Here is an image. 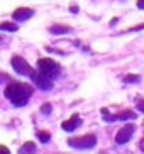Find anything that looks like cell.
<instances>
[{"mask_svg":"<svg viewBox=\"0 0 144 154\" xmlns=\"http://www.w3.org/2000/svg\"><path fill=\"white\" fill-rule=\"evenodd\" d=\"M32 86L29 83H22V82H14L5 88V97L12 102L15 107H24L29 102L32 95Z\"/></svg>","mask_w":144,"mask_h":154,"instance_id":"obj_1","label":"cell"},{"mask_svg":"<svg viewBox=\"0 0 144 154\" xmlns=\"http://www.w3.org/2000/svg\"><path fill=\"white\" fill-rule=\"evenodd\" d=\"M59 73H61L59 64L56 63L54 59H51V58H41L39 61H37V75H39V76L49 78V80H53V82H54V78H58Z\"/></svg>","mask_w":144,"mask_h":154,"instance_id":"obj_2","label":"cell"},{"mask_svg":"<svg viewBox=\"0 0 144 154\" xmlns=\"http://www.w3.org/2000/svg\"><path fill=\"white\" fill-rule=\"evenodd\" d=\"M95 144H97V136H93V134H86V136H81V137H73V139L68 140V146H71L75 149H92Z\"/></svg>","mask_w":144,"mask_h":154,"instance_id":"obj_3","label":"cell"},{"mask_svg":"<svg viewBox=\"0 0 144 154\" xmlns=\"http://www.w3.org/2000/svg\"><path fill=\"white\" fill-rule=\"evenodd\" d=\"M10 64H12V68L15 69L19 75H26V76H32V75H34V69L31 68V64L27 63L22 56H12Z\"/></svg>","mask_w":144,"mask_h":154,"instance_id":"obj_4","label":"cell"},{"mask_svg":"<svg viewBox=\"0 0 144 154\" xmlns=\"http://www.w3.org/2000/svg\"><path fill=\"white\" fill-rule=\"evenodd\" d=\"M134 131H136L134 124H126V125L117 132V136H115V142H117V144H126V142H129V139L132 137Z\"/></svg>","mask_w":144,"mask_h":154,"instance_id":"obj_5","label":"cell"},{"mask_svg":"<svg viewBox=\"0 0 144 154\" xmlns=\"http://www.w3.org/2000/svg\"><path fill=\"white\" fill-rule=\"evenodd\" d=\"M34 15V10L32 9H27V7H19V9L14 10V20H17V22H22V20H27V19H31Z\"/></svg>","mask_w":144,"mask_h":154,"instance_id":"obj_6","label":"cell"},{"mask_svg":"<svg viewBox=\"0 0 144 154\" xmlns=\"http://www.w3.org/2000/svg\"><path fill=\"white\" fill-rule=\"evenodd\" d=\"M80 125H81V120H80V115H78V113H73L68 120H64V122L61 124L63 131H68V132H71V131H75V129H78Z\"/></svg>","mask_w":144,"mask_h":154,"instance_id":"obj_7","label":"cell"},{"mask_svg":"<svg viewBox=\"0 0 144 154\" xmlns=\"http://www.w3.org/2000/svg\"><path fill=\"white\" fill-rule=\"evenodd\" d=\"M104 119L105 120H110V122H112V120H132V119H136V113L126 110V112H121V113H117V115H107V113H105Z\"/></svg>","mask_w":144,"mask_h":154,"instance_id":"obj_8","label":"cell"},{"mask_svg":"<svg viewBox=\"0 0 144 154\" xmlns=\"http://www.w3.org/2000/svg\"><path fill=\"white\" fill-rule=\"evenodd\" d=\"M70 31H71L70 26H61V24H54L49 27V32H53V34H68Z\"/></svg>","mask_w":144,"mask_h":154,"instance_id":"obj_9","label":"cell"},{"mask_svg":"<svg viewBox=\"0 0 144 154\" xmlns=\"http://www.w3.org/2000/svg\"><path fill=\"white\" fill-rule=\"evenodd\" d=\"M17 24L14 22H2L0 24V31H7V32H15L17 31Z\"/></svg>","mask_w":144,"mask_h":154,"instance_id":"obj_10","label":"cell"},{"mask_svg":"<svg viewBox=\"0 0 144 154\" xmlns=\"http://www.w3.org/2000/svg\"><path fill=\"white\" fill-rule=\"evenodd\" d=\"M34 151H36V144H34V142H26V144L20 147L19 152H34Z\"/></svg>","mask_w":144,"mask_h":154,"instance_id":"obj_11","label":"cell"},{"mask_svg":"<svg viewBox=\"0 0 144 154\" xmlns=\"http://www.w3.org/2000/svg\"><path fill=\"white\" fill-rule=\"evenodd\" d=\"M37 139H39L41 142H49L51 134L48 131H39V132H37Z\"/></svg>","mask_w":144,"mask_h":154,"instance_id":"obj_12","label":"cell"},{"mask_svg":"<svg viewBox=\"0 0 144 154\" xmlns=\"http://www.w3.org/2000/svg\"><path fill=\"white\" fill-rule=\"evenodd\" d=\"M137 82H141L139 75H127V76L124 78V83H137Z\"/></svg>","mask_w":144,"mask_h":154,"instance_id":"obj_13","label":"cell"},{"mask_svg":"<svg viewBox=\"0 0 144 154\" xmlns=\"http://www.w3.org/2000/svg\"><path fill=\"white\" fill-rule=\"evenodd\" d=\"M41 112L44 113V115H49L51 113V103H44L42 107H41Z\"/></svg>","mask_w":144,"mask_h":154,"instance_id":"obj_14","label":"cell"},{"mask_svg":"<svg viewBox=\"0 0 144 154\" xmlns=\"http://www.w3.org/2000/svg\"><path fill=\"white\" fill-rule=\"evenodd\" d=\"M136 107H137V110L144 112V100L142 98H137V100H136Z\"/></svg>","mask_w":144,"mask_h":154,"instance_id":"obj_15","label":"cell"},{"mask_svg":"<svg viewBox=\"0 0 144 154\" xmlns=\"http://www.w3.org/2000/svg\"><path fill=\"white\" fill-rule=\"evenodd\" d=\"M0 152H4V154H7V152H10V151L7 149V147H5V146H0Z\"/></svg>","mask_w":144,"mask_h":154,"instance_id":"obj_16","label":"cell"},{"mask_svg":"<svg viewBox=\"0 0 144 154\" xmlns=\"http://www.w3.org/2000/svg\"><path fill=\"white\" fill-rule=\"evenodd\" d=\"M137 7H139V9H144V0H137Z\"/></svg>","mask_w":144,"mask_h":154,"instance_id":"obj_17","label":"cell"}]
</instances>
